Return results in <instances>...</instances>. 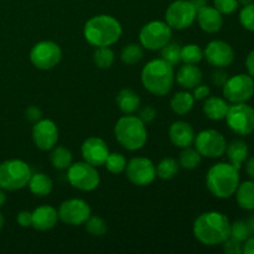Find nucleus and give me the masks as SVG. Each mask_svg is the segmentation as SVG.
<instances>
[{"instance_id": "nucleus-1", "label": "nucleus", "mask_w": 254, "mask_h": 254, "mask_svg": "<svg viewBox=\"0 0 254 254\" xmlns=\"http://www.w3.org/2000/svg\"><path fill=\"white\" fill-rule=\"evenodd\" d=\"M231 222L217 211H208L198 216L193 222L192 232L196 240L205 246L222 245L230 237Z\"/></svg>"}, {"instance_id": "nucleus-2", "label": "nucleus", "mask_w": 254, "mask_h": 254, "mask_svg": "<svg viewBox=\"0 0 254 254\" xmlns=\"http://www.w3.org/2000/svg\"><path fill=\"white\" fill-rule=\"evenodd\" d=\"M123 34L122 25L111 15H96L84 24L86 41L94 47L112 46Z\"/></svg>"}, {"instance_id": "nucleus-3", "label": "nucleus", "mask_w": 254, "mask_h": 254, "mask_svg": "<svg viewBox=\"0 0 254 254\" xmlns=\"http://www.w3.org/2000/svg\"><path fill=\"white\" fill-rule=\"evenodd\" d=\"M206 185L215 197L230 198L240 185V170L231 163L215 164L208 169Z\"/></svg>"}, {"instance_id": "nucleus-4", "label": "nucleus", "mask_w": 254, "mask_h": 254, "mask_svg": "<svg viewBox=\"0 0 254 254\" xmlns=\"http://www.w3.org/2000/svg\"><path fill=\"white\" fill-rule=\"evenodd\" d=\"M175 82L174 66L163 59L151 60L141 71V83L146 91L156 96H166Z\"/></svg>"}, {"instance_id": "nucleus-5", "label": "nucleus", "mask_w": 254, "mask_h": 254, "mask_svg": "<svg viewBox=\"0 0 254 254\" xmlns=\"http://www.w3.org/2000/svg\"><path fill=\"white\" fill-rule=\"evenodd\" d=\"M114 135L117 141L129 151H135L143 148L148 139L145 123L139 117L126 114L118 119L114 127Z\"/></svg>"}, {"instance_id": "nucleus-6", "label": "nucleus", "mask_w": 254, "mask_h": 254, "mask_svg": "<svg viewBox=\"0 0 254 254\" xmlns=\"http://www.w3.org/2000/svg\"><path fill=\"white\" fill-rule=\"evenodd\" d=\"M31 175V169L25 161L10 159L0 164V188L6 191L24 189Z\"/></svg>"}, {"instance_id": "nucleus-7", "label": "nucleus", "mask_w": 254, "mask_h": 254, "mask_svg": "<svg viewBox=\"0 0 254 254\" xmlns=\"http://www.w3.org/2000/svg\"><path fill=\"white\" fill-rule=\"evenodd\" d=\"M67 180L74 189L81 191H93L101 183V176L96 166L87 161L71 164L67 169Z\"/></svg>"}, {"instance_id": "nucleus-8", "label": "nucleus", "mask_w": 254, "mask_h": 254, "mask_svg": "<svg viewBox=\"0 0 254 254\" xmlns=\"http://www.w3.org/2000/svg\"><path fill=\"white\" fill-rule=\"evenodd\" d=\"M226 122L233 133L247 136L254 131V108L247 103H233L230 106Z\"/></svg>"}, {"instance_id": "nucleus-9", "label": "nucleus", "mask_w": 254, "mask_h": 254, "mask_svg": "<svg viewBox=\"0 0 254 254\" xmlns=\"http://www.w3.org/2000/svg\"><path fill=\"white\" fill-rule=\"evenodd\" d=\"M223 96L231 103H247L254 94V78L248 73L228 77L222 86Z\"/></svg>"}, {"instance_id": "nucleus-10", "label": "nucleus", "mask_w": 254, "mask_h": 254, "mask_svg": "<svg viewBox=\"0 0 254 254\" xmlns=\"http://www.w3.org/2000/svg\"><path fill=\"white\" fill-rule=\"evenodd\" d=\"M173 36V29L165 21H150L141 27L139 41L143 47L151 51L161 50Z\"/></svg>"}, {"instance_id": "nucleus-11", "label": "nucleus", "mask_w": 254, "mask_h": 254, "mask_svg": "<svg viewBox=\"0 0 254 254\" xmlns=\"http://www.w3.org/2000/svg\"><path fill=\"white\" fill-rule=\"evenodd\" d=\"M197 10L190 0H176L171 2L165 12V22L173 30H184L195 22Z\"/></svg>"}, {"instance_id": "nucleus-12", "label": "nucleus", "mask_w": 254, "mask_h": 254, "mask_svg": "<svg viewBox=\"0 0 254 254\" xmlns=\"http://www.w3.org/2000/svg\"><path fill=\"white\" fill-rule=\"evenodd\" d=\"M62 59V50L54 41H40L32 46L30 51V61L36 68L51 69L60 64Z\"/></svg>"}, {"instance_id": "nucleus-13", "label": "nucleus", "mask_w": 254, "mask_h": 254, "mask_svg": "<svg viewBox=\"0 0 254 254\" xmlns=\"http://www.w3.org/2000/svg\"><path fill=\"white\" fill-rule=\"evenodd\" d=\"M196 150L201 154V156L210 159L221 158L226 153L227 141L226 138L215 129H206L195 135L193 140Z\"/></svg>"}, {"instance_id": "nucleus-14", "label": "nucleus", "mask_w": 254, "mask_h": 254, "mask_svg": "<svg viewBox=\"0 0 254 254\" xmlns=\"http://www.w3.org/2000/svg\"><path fill=\"white\" fill-rule=\"evenodd\" d=\"M124 171L128 180L136 186L150 185L156 178V166L150 159L143 156L129 160Z\"/></svg>"}, {"instance_id": "nucleus-15", "label": "nucleus", "mask_w": 254, "mask_h": 254, "mask_svg": "<svg viewBox=\"0 0 254 254\" xmlns=\"http://www.w3.org/2000/svg\"><path fill=\"white\" fill-rule=\"evenodd\" d=\"M59 218L69 226H81L91 216V207L81 198H69L64 201L59 207Z\"/></svg>"}, {"instance_id": "nucleus-16", "label": "nucleus", "mask_w": 254, "mask_h": 254, "mask_svg": "<svg viewBox=\"0 0 254 254\" xmlns=\"http://www.w3.org/2000/svg\"><path fill=\"white\" fill-rule=\"evenodd\" d=\"M203 57L211 66L216 68H226L235 61V50L228 42L212 40L203 50Z\"/></svg>"}, {"instance_id": "nucleus-17", "label": "nucleus", "mask_w": 254, "mask_h": 254, "mask_svg": "<svg viewBox=\"0 0 254 254\" xmlns=\"http://www.w3.org/2000/svg\"><path fill=\"white\" fill-rule=\"evenodd\" d=\"M32 140L37 149L51 150L59 140V129L51 119H40L32 127Z\"/></svg>"}, {"instance_id": "nucleus-18", "label": "nucleus", "mask_w": 254, "mask_h": 254, "mask_svg": "<svg viewBox=\"0 0 254 254\" xmlns=\"http://www.w3.org/2000/svg\"><path fill=\"white\" fill-rule=\"evenodd\" d=\"M81 153L84 161L98 168L106 163L109 155V148L103 139L98 138V136H91L83 141Z\"/></svg>"}, {"instance_id": "nucleus-19", "label": "nucleus", "mask_w": 254, "mask_h": 254, "mask_svg": "<svg viewBox=\"0 0 254 254\" xmlns=\"http://www.w3.org/2000/svg\"><path fill=\"white\" fill-rule=\"evenodd\" d=\"M198 25L201 29L207 34H216L220 31L223 26V16L215 6L205 5L203 7L197 10L196 15Z\"/></svg>"}, {"instance_id": "nucleus-20", "label": "nucleus", "mask_w": 254, "mask_h": 254, "mask_svg": "<svg viewBox=\"0 0 254 254\" xmlns=\"http://www.w3.org/2000/svg\"><path fill=\"white\" fill-rule=\"evenodd\" d=\"M169 138L171 143L178 148H189L195 140V131L188 122L176 121L170 126Z\"/></svg>"}, {"instance_id": "nucleus-21", "label": "nucleus", "mask_w": 254, "mask_h": 254, "mask_svg": "<svg viewBox=\"0 0 254 254\" xmlns=\"http://www.w3.org/2000/svg\"><path fill=\"white\" fill-rule=\"evenodd\" d=\"M59 212L49 205L40 206L32 212V227L37 231H49L57 225Z\"/></svg>"}, {"instance_id": "nucleus-22", "label": "nucleus", "mask_w": 254, "mask_h": 254, "mask_svg": "<svg viewBox=\"0 0 254 254\" xmlns=\"http://www.w3.org/2000/svg\"><path fill=\"white\" fill-rule=\"evenodd\" d=\"M175 79L183 88L193 89L202 82V72L196 64H184L176 72Z\"/></svg>"}, {"instance_id": "nucleus-23", "label": "nucleus", "mask_w": 254, "mask_h": 254, "mask_svg": "<svg viewBox=\"0 0 254 254\" xmlns=\"http://www.w3.org/2000/svg\"><path fill=\"white\" fill-rule=\"evenodd\" d=\"M228 108H230V104L227 103V101L216 96H208L202 106L203 113L211 121L225 119L227 116Z\"/></svg>"}, {"instance_id": "nucleus-24", "label": "nucleus", "mask_w": 254, "mask_h": 254, "mask_svg": "<svg viewBox=\"0 0 254 254\" xmlns=\"http://www.w3.org/2000/svg\"><path fill=\"white\" fill-rule=\"evenodd\" d=\"M226 154H227L230 163L233 166H236L238 170H241L242 165L247 161L248 156H250V148L245 140L235 139L230 144H227Z\"/></svg>"}, {"instance_id": "nucleus-25", "label": "nucleus", "mask_w": 254, "mask_h": 254, "mask_svg": "<svg viewBox=\"0 0 254 254\" xmlns=\"http://www.w3.org/2000/svg\"><path fill=\"white\" fill-rule=\"evenodd\" d=\"M117 106L124 114H133L140 107V97L133 89L124 88L117 94Z\"/></svg>"}, {"instance_id": "nucleus-26", "label": "nucleus", "mask_w": 254, "mask_h": 254, "mask_svg": "<svg viewBox=\"0 0 254 254\" xmlns=\"http://www.w3.org/2000/svg\"><path fill=\"white\" fill-rule=\"evenodd\" d=\"M238 206L242 210L254 211V181L248 180L240 183L235 192Z\"/></svg>"}, {"instance_id": "nucleus-27", "label": "nucleus", "mask_w": 254, "mask_h": 254, "mask_svg": "<svg viewBox=\"0 0 254 254\" xmlns=\"http://www.w3.org/2000/svg\"><path fill=\"white\" fill-rule=\"evenodd\" d=\"M30 191L36 196H47L52 192L54 189V183L47 175L42 173L32 174L27 183Z\"/></svg>"}, {"instance_id": "nucleus-28", "label": "nucleus", "mask_w": 254, "mask_h": 254, "mask_svg": "<svg viewBox=\"0 0 254 254\" xmlns=\"http://www.w3.org/2000/svg\"><path fill=\"white\" fill-rule=\"evenodd\" d=\"M193 103H195V98L192 94L186 91H181L174 94L170 101V107L174 113L179 116H185L192 109Z\"/></svg>"}, {"instance_id": "nucleus-29", "label": "nucleus", "mask_w": 254, "mask_h": 254, "mask_svg": "<svg viewBox=\"0 0 254 254\" xmlns=\"http://www.w3.org/2000/svg\"><path fill=\"white\" fill-rule=\"evenodd\" d=\"M51 154H50V161H51L52 166L57 170H67L71 166L72 160H73V155H72L71 150H68L64 146H56L51 149Z\"/></svg>"}, {"instance_id": "nucleus-30", "label": "nucleus", "mask_w": 254, "mask_h": 254, "mask_svg": "<svg viewBox=\"0 0 254 254\" xmlns=\"http://www.w3.org/2000/svg\"><path fill=\"white\" fill-rule=\"evenodd\" d=\"M179 168H180V164L175 159L165 158L156 166V176L163 180H171L179 173Z\"/></svg>"}, {"instance_id": "nucleus-31", "label": "nucleus", "mask_w": 254, "mask_h": 254, "mask_svg": "<svg viewBox=\"0 0 254 254\" xmlns=\"http://www.w3.org/2000/svg\"><path fill=\"white\" fill-rule=\"evenodd\" d=\"M201 160H202L201 154L196 149L189 146V148H184V150L181 151L179 164H180L181 168L186 169V170H193L200 165Z\"/></svg>"}, {"instance_id": "nucleus-32", "label": "nucleus", "mask_w": 254, "mask_h": 254, "mask_svg": "<svg viewBox=\"0 0 254 254\" xmlns=\"http://www.w3.org/2000/svg\"><path fill=\"white\" fill-rule=\"evenodd\" d=\"M143 49L140 45L138 44H129L122 50L121 59L123 64H128V66H133L136 64L141 59H143Z\"/></svg>"}, {"instance_id": "nucleus-33", "label": "nucleus", "mask_w": 254, "mask_h": 254, "mask_svg": "<svg viewBox=\"0 0 254 254\" xmlns=\"http://www.w3.org/2000/svg\"><path fill=\"white\" fill-rule=\"evenodd\" d=\"M203 59V50L198 45L189 44L181 47V61L184 64H197L198 62L202 61Z\"/></svg>"}, {"instance_id": "nucleus-34", "label": "nucleus", "mask_w": 254, "mask_h": 254, "mask_svg": "<svg viewBox=\"0 0 254 254\" xmlns=\"http://www.w3.org/2000/svg\"><path fill=\"white\" fill-rule=\"evenodd\" d=\"M114 52L109 46L106 47H96V51L93 54L94 64L99 68H109L114 64Z\"/></svg>"}, {"instance_id": "nucleus-35", "label": "nucleus", "mask_w": 254, "mask_h": 254, "mask_svg": "<svg viewBox=\"0 0 254 254\" xmlns=\"http://www.w3.org/2000/svg\"><path fill=\"white\" fill-rule=\"evenodd\" d=\"M161 59L165 60L171 66H176L181 62V47L178 42L169 41L161 49Z\"/></svg>"}, {"instance_id": "nucleus-36", "label": "nucleus", "mask_w": 254, "mask_h": 254, "mask_svg": "<svg viewBox=\"0 0 254 254\" xmlns=\"http://www.w3.org/2000/svg\"><path fill=\"white\" fill-rule=\"evenodd\" d=\"M86 231L92 236H96V237H102L107 233V223L99 216H89L88 220L86 221Z\"/></svg>"}, {"instance_id": "nucleus-37", "label": "nucleus", "mask_w": 254, "mask_h": 254, "mask_svg": "<svg viewBox=\"0 0 254 254\" xmlns=\"http://www.w3.org/2000/svg\"><path fill=\"white\" fill-rule=\"evenodd\" d=\"M107 170L112 174H121L126 170L127 166V159L124 158V155L119 153H109L108 158H107L106 163Z\"/></svg>"}, {"instance_id": "nucleus-38", "label": "nucleus", "mask_w": 254, "mask_h": 254, "mask_svg": "<svg viewBox=\"0 0 254 254\" xmlns=\"http://www.w3.org/2000/svg\"><path fill=\"white\" fill-rule=\"evenodd\" d=\"M230 237L235 238V240L240 241V242H245L251 237V232L248 230L247 225H246L245 220H237L233 223H231V231Z\"/></svg>"}, {"instance_id": "nucleus-39", "label": "nucleus", "mask_w": 254, "mask_h": 254, "mask_svg": "<svg viewBox=\"0 0 254 254\" xmlns=\"http://www.w3.org/2000/svg\"><path fill=\"white\" fill-rule=\"evenodd\" d=\"M240 22L246 30L254 32V2L242 7L240 12Z\"/></svg>"}, {"instance_id": "nucleus-40", "label": "nucleus", "mask_w": 254, "mask_h": 254, "mask_svg": "<svg viewBox=\"0 0 254 254\" xmlns=\"http://www.w3.org/2000/svg\"><path fill=\"white\" fill-rule=\"evenodd\" d=\"M213 6L222 15H231L236 12L240 4L237 0H213Z\"/></svg>"}, {"instance_id": "nucleus-41", "label": "nucleus", "mask_w": 254, "mask_h": 254, "mask_svg": "<svg viewBox=\"0 0 254 254\" xmlns=\"http://www.w3.org/2000/svg\"><path fill=\"white\" fill-rule=\"evenodd\" d=\"M223 252L227 254H241L243 253V242L235 240L232 237H228L225 242L222 243Z\"/></svg>"}, {"instance_id": "nucleus-42", "label": "nucleus", "mask_w": 254, "mask_h": 254, "mask_svg": "<svg viewBox=\"0 0 254 254\" xmlns=\"http://www.w3.org/2000/svg\"><path fill=\"white\" fill-rule=\"evenodd\" d=\"M156 116H158V112H156V109L151 106H146V107H144V108L140 109L138 117L144 122V123L148 124V123H151V122L156 118Z\"/></svg>"}, {"instance_id": "nucleus-43", "label": "nucleus", "mask_w": 254, "mask_h": 254, "mask_svg": "<svg viewBox=\"0 0 254 254\" xmlns=\"http://www.w3.org/2000/svg\"><path fill=\"white\" fill-rule=\"evenodd\" d=\"M228 79L227 72L223 71L222 68H217L211 73V81H212L213 84L218 87H222L223 84L226 83V81Z\"/></svg>"}, {"instance_id": "nucleus-44", "label": "nucleus", "mask_w": 254, "mask_h": 254, "mask_svg": "<svg viewBox=\"0 0 254 254\" xmlns=\"http://www.w3.org/2000/svg\"><path fill=\"white\" fill-rule=\"evenodd\" d=\"M211 93V89L210 87L206 86V84H198V86H196L195 88H193V98H195V101H202V99H206L208 96H210Z\"/></svg>"}, {"instance_id": "nucleus-45", "label": "nucleus", "mask_w": 254, "mask_h": 254, "mask_svg": "<svg viewBox=\"0 0 254 254\" xmlns=\"http://www.w3.org/2000/svg\"><path fill=\"white\" fill-rule=\"evenodd\" d=\"M16 221L19 223V226L21 227L27 228L32 226V212L30 211H21V212L17 213Z\"/></svg>"}, {"instance_id": "nucleus-46", "label": "nucleus", "mask_w": 254, "mask_h": 254, "mask_svg": "<svg viewBox=\"0 0 254 254\" xmlns=\"http://www.w3.org/2000/svg\"><path fill=\"white\" fill-rule=\"evenodd\" d=\"M25 114H26L27 121L32 122V123H36V122H39L42 118V113L40 111V108H37L35 106H30L26 109V112H25Z\"/></svg>"}, {"instance_id": "nucleus-47", "label": "nucleus", "mask_w": 254, "mask_h": 254, "mask_svg": "<svg viewBox=\"0 0 254 254\" xmlns=\"http://www.w3.org/2000/svg\"><path fill=\"white\" fill-rule=\"evenodd\" d=\"M246 67H247L248 74L254 78V50L248 54L247 59H246Z\"/></svg>"}, {"instance_id": "nucleus-48", "label": "nucleus", "mask_w": 254, "mask_h": 254, "mask_svg": "<svg viewBox=\"0 0 254 254\" xmlns=\"http://www.w3.org/2000/svg\"><path fill=\"white\" fill-rule=\"evenodd\" d=\"M243 253L254 254V236H251L247 241L243 242Z\"/></svg>"}, {"instance_id": "nucleus-49", "label": "nucleus", "mask_w": 254, "mask_h": 254, "mask_svg": "<svg viewBox=\"0 0 254 254\" xmlns=\"http://www.w3.org/2000/svg\"><path fill=\"white\" fill-rule=\"evenodd\" d=\"M246 171H247L251 180L254 181V156L248 158L247 161H246Z\"/></svg>"}, {"instance_id": "nucleus-50", "label": "nucleus", "mask_w": 254, "mask_h": 254, "mask_svg": "<svg viewBox=\"0 0 254 254\" xmlns=\"http://www.w3.org/2000/svg\"><path fill=\"white\" fill-rule=\"evenodd\" d=\"M245 221H246V225H247L248 230H250L251 236H254V213L248 216Z\"/></svg>"}, {"instance_id": "nucleus-51", "label": "nucleus", "mask_w": 254, "mask_h": 254, "mask_svg": "<svg viewBox=\"0 0 254 254\" xmlns=\"http://www.w3.org/2000/svg\"><path fill=\"white\" fill-rule=\"evenodd\" d=\"M190 1L192 2V5L196 7V10L201 9V7H203L205 5H207V0H190Z\"/></svg>"}, {"instance_id": "nucleus-52", "label": "nucleus", "mask_w": 254, "mask_h": 254, "mask_svg": "<svg viewBox=\"0 0 254 254\" xmlns=\"http://www.w3.org/2000/svg\"><path fill=\"white\" fill-rule=\"evenodd\" d=\"M5 201H6V195H5V192H4V189L0 188V207H2V205L5 203Z\"/></svg>"}, {"instance_id": "nucleus-53", "label": "nucleus", "mask_w": 254, "mask_h": 254, "mask_svg": "<svg viewBox=\"0 0 254 254\" xmlns=\"http://www.w3.org/2000/svg\"><path fill=\"white\" fill-rule=\"evenodd\" d=\"M238 4H241L242 6H245V5H248L251 4V2H253V0H237Z\"/></svg>"}, {"instance_id": "nucleus-54", "label": "nucleus", "mask_w": 254, "mask_h": 254, "mask_svg": "<svg viewBox=\"0 0 254 254\" xmlns=\"http://www.w3.org/2000/svg\"><path fill=\"white\" fill-rule=\"evenodd\" d=\"M4 222H5V220H4V216H2L1 213H0V231H1V228L4 227Z\"/></svg>"}]
</instances>
